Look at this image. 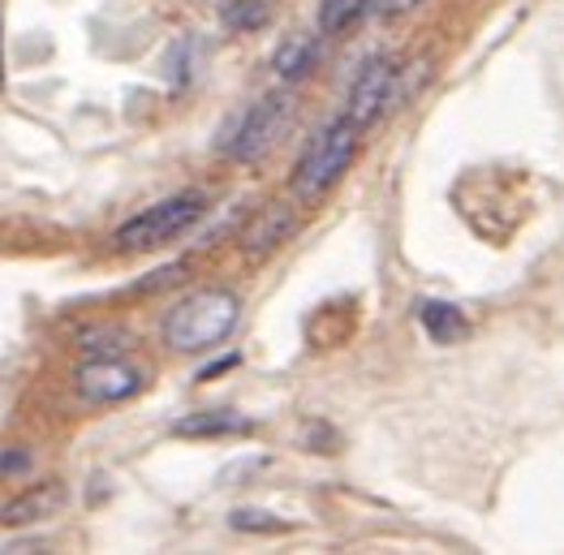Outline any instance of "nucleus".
<instances>
[{"instance_id": "obj_1", "label": "nucleus", "mask_w": 564, "mask_h": 555, "mask_svg": "<svg viewBox=\"0 0 564 555\" xmlns=\"http://www.w3.org/2000/svg\"><path fill=\"white\" fill-rule=\"evenodd\" d=\"M241 324V297L225 284L186 293L160 324V336L173 353H212Z\"/></svg>"}, {"instance_id": "obj_2", "label": "nucleus", "mask_w": 564, "mask_h": 555, "mask_svg": "<svg viewBox=\"0 0 564 555\" xmlns=\"http://www.w3.org/2000/svg\"><path fill=\"white\" fill-rule=\"evenodd\" d=\"M358 134H362V126L349 112H340L306 142V151L293 164V194L302 203H319L332 185L349 173V164L358 155Z\"/></svg>"}, {"instance_id": "obj_3", "label": "nucleus", "mask_w": 564, "mask_h": 555, "mask_svg": "<svg viewBox=\"0 0 564 555\" xmlns=\"http://www.w3.org/2000/svg\"><path fill=\"white\" fill-rule=\"evenodd\" d=\"M289 121H293V91L259 95L254 104H246L241 112L229 117V126L216 139V151L225 160H237V164H254L281 142Z\"/></svg>"}, {"instance_id": "obj_4", "label": "nucleus", "mask_w": 564, "mask_h": 555, "mask_svg": "<svg viewBox=\"0 0 564 555\" xmlns=\"http://www.w3.org/2000/svg\"><path fill=\"white\" fill-rule=\"evenodd\" d=\"M207 211V198L198 189L186 194H173V198H160L151 207H142L139 216H130L121 229L112 232L117 250L121 254H142V250H160L169 241H177L182 232H189Z\"/></svg>"}, {"instance_id": "obj_5", "label": "nucleus", "mask_w": 564, "mask_h": 555, "mask_svg": "<svg viewBox=\"0 0 564 555\" xmlns=\"http://www.w3.org/2000/svg\"><path fill=\"white\" fill-rule=\"evenodd\" d=\"M147 388V370L126 358H87L74 374V392L83 405H121Z\"/></svg>"}, {"instance_id": "obj_6", "label": "nucleus", "mask_w": 564, "mask_h": 555, "mask_svg": "<svg viewBox=\"0 0 564 555\" xmlns=\"http://www.w3.org/2000/svg\"><path fill=\"white\" fill-rule=\"evenodd\" d=\"M397 83H401V69H397V61L392 56H367L362 65H358V74H354V83H349V95H345V112L367 130L371 121L383 117V108L397 99Z\"/></svg>"}, {"instance_id": "obj_7", "label": "nucleus", "mask_w": 564, "mask_h": 555, "mask_svg": "<svg viewBox=\"0 0 564 555\" xmlns=\"http://www.w3.org/2000/svg\"><path fill=\"white\" fill-rule=\"evenodd\" d=\"M293 232H297L293 207L268 203V207H259V211L246 220V229H241V237H237V246H241V254H250V259H268V254H272L276 246H284Z\"/></svg>"}, {"instance_id": "obj_8", "label": "nucleus", "mask_w": 564, "mask_h": 555, "mask_svg": "<svg viewBox=\"0 0 564 555\" xmlns=\"http://www.w3.org/2000/svg\"><path fill=\"white\" fill-rule=\"evenodd\" d=\"M65 487L56 482V478H47V482H31L22 496H13L4 512H0V521H4V530H22V525H40L47 516H56V512L65 509Z\"/></svg>"}, {"instance_id": "obj_9", "label": "nucleus", "mask_w": 564, "mask_h": 555, "mask_svg": "<svg viewBox=\"0 0 564 555\" xmlns=\"http://www.w3.org/2000/svg\"><path fill=\"white\" fill-rule=\"evenodd\" d=\"M324 31L315 35V31H293V35H284L276 52H272V74L281 78L284 87H297L302 78H311L315 74V65H319V56H324Z\"/></svg>"}, {"instance_id": "obj_10", "label": "nucleus", "mask_w": 564, "mask_h": 555, "mask_svg": "<svg viewBox=\"0 0 564 555\" xmlns=\"http://www.w3.org/2000/svg\"><path fill=\"white\" fill-rule=\"evenodd\" d=\"M254 417L237 414V410H198L173 422V435L182 439H234V435H250Z\"/></svg>"}, {"instance_id": "obj_11", "label": "nucleus", "mask_w": 564, "mask_h": 555, "mask_svg": "<svg viewBox=\"0 0 564 555\" xmlns=\"http://www.w3.org/2000/svg\"><path fill=\"white\" fill-rule=\"evenodd\" d=\"M414 311H419V324H423V331L431 336V345H462V340L470 336V319H466V311H462V306H453V302L423 297Z\"/></svg>"}, {"instance_id": "obj_12", "label": "nucleus", "mask_w": 564, "mask_h": 555, "mask_svg": "<svg viewBox=\"0 0 564 555\" xmlns=\"http://www.w3.org/2000/svg\"><path fill=\"white\" fill-rule=\"evenodd\" d=\"M367 13H376V0H324L319 4V31L324 35H345Z\"/></svg>"}, {"instance_id": "obj_13", "label": "nucleus", "mask_w": 564, "mask_h": 555, "mask_svg": "<svg viewBox=\"0 0 564 555\" xmlns=\"http://www.w3.org/2000/svg\"><path fill=\"white\" fill-rule=\"evenodd\" d=\"M220 18L229 31H263L268 26V4L263 0H225L220 4Z\"/></svg>"}, {"instance_id": "obj_14", "label": "nucleus", "mask_w": 564, "mask_h": 555, "mask_svg": "<svg viewBox=\"0 0 564 555\" xmlns=\"http://www.w3.org/2000/svg\"><path fill=\"white\" fill-rule=\"evenodd\" d=\"M126 349H130V331L117 324L91 327V331L83 336V353H87V358H121Z\"/></svg>"}, {"instance_id": "obj_15", "label": "nucleus", "mask_w": 564, "mask_h": 555, "mask_svg": "<svg viewBox=\"0 0 564 555\" xmlns=\"http://www.w3.org/2000/svg\"><path fill=\"white\" fill-rule=\"evenodd\" d=\"M229 525H234L237 534H284L289 530L281 516L268 509H234L229 512Z\"/></svg>"}, {"instance_id": "obj_16", "label": "nucleus", "mask_w": 564, "mask_h": 555, "mask_svg": "<svg viewBox=\"0 0 564 555\" xmlns=\"http://www.w3.org/2000/svg\"><path fill=\"white\" fill-rule=\"evenodd\" d=\"M419 4H423V0H376V18H388V22H392V18H405V13L419 9Z\"/></svg>"}, {"instance_id": "obj_17", "label": "nucleus", "mask_w": 564, "mask_h": 555, "mask_svg": "<svg viewBox=\"0 0 564 555\" xmlns=\"http://www.w3.org/2000/svg\"><path fill=\"white\" fill-rule=\"evenodd\" d=\"M31 465V453H22V448H13V453H4V474L13 478V474H22Z\"/></svg>"}, {"instance_id": "obj_18", "label": "nucleus", "mask_w": 564, "mask_h": 555, "mask_svg": "<svg viewBox=\"0 0 564 555\" xmlns=\"http://www.w3.org/2000/svg\"><path fill=\"white\" fill-rule=\"evenodd\" d=\"M229 367H237V353H229V358H220V362H212V367L198 370V383H207L212 374H220V370H229Z\"/></svg>"}]
</instances>
